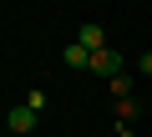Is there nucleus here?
<instances>
[{
    "instance_id": "nucleus-8",
    "label": "nucleus",
    "mask_w": 152,
    "mask_h": 137,
    "mask_svg": "<svg viewBox=\"0 0 152 137\" xmlns=\"http://www.w3.org/2000/svg\"><path fill=\"white\" fill-rule=\"evenodd\" d=\"M117 137H132V127H117Z\"/></svg>"
},
{
    "instance_id": "nucleus-1",
    "label": "nucleus",
    "mask_w": 152,
    "mask_h": 137,
    "mask_svg": "<svg viewBox=\"0 0 152 137\" xmlns=\"http://www.w3.org/2000/svg\"><path fill=\"white\" fill-rule=\"evenodd\" d=\"M122 71H127V56H122V51L107 46V51L91 56V76H107V81H112V76H122Z\"/></svg>"
},
{
    "instance_id": "nucleus-3",
    "label": "nucleus",
    "mask_w": 152,
    "mask_h": 137,
    "mask_svg": "<svg viewBox=\"0 0 152 137\" xmlns=\"http://www.w3.org/2000/svg\"><path fill=\"white\" fill-rule=\"evenodd\" d=\"M36 117H41V112H31V107L20 102V107H10V112H5V127H10V132H31V127H36Z\"/></svg>"
},
{
    "instance_id": "nucleus-6",
    "label": "nucleus",
    "mask_w": 152,
    "mask_h": 137,
    "mask_svg": "<svg viewBox=\"0 0 152 137\" xmlns=\"http://www.w3.org/2000/svg\"><path fill=\"white\" fill-rule=\"evenodd\" d=\"M137 112H142V102H137V97H127V102H117V117H122V127H127V122H132Z\"/></svg>"
},
{
    "instance_id": "nucleus-4",
    "label": "nucleus",
    "mask_w": 152,
    "mask_h": 137,
    "mask_svg": "<svg viewBox=\"0 0 152 137\" xmlns=\"http://www.w3.org/2000/svg\"><path fill=\"white\" fill-rule=\"evenodd\" d=\"M61 61H66V66H71V71H91V51H86V46H81V41H71V46H66V51H61Z\"/></svg>"
},
{
    "instance_id": "nucleus-2",
    "label": "nucleus",
    "mask_w": 152,
    "mask_h": 137,
    "mask_svg": "<svg viewBox=\"0 0 152 137\" xmlns=\"http://www.w3.org/2000/svg\"><path fill=\"white\" fill-rule=\"evenodd\" d=\"M76 41H81V46H86V51H91V56H96V51H107V31H102V26H96V21H86V26H81V31H76Z\"/></svg>"
},
{
    "instance_id": "nucleus-7",
    "label": "nucleus",
    "mask_w": 152,
    "mask_h": 137,
    "mask_svg": "<svg viewBox=\"0 0 152 137\" xmlns=\"http://www.w3.org/2000/svg\"><path fill=\"white\" fill-rule=\"evenodd\" d=\"M137 71H142V76H152V51H142V56H137Z\"/></svg>"
},
{
    "instance_id": "nucleus-5",
    "label": "nucleus",
    "mask_w": 152,
    "mask_h": 137,
    "mask_svg": "<svg viewBox=\"0 0 152 137\" xmlns=\"http://www.w3.org/2000/svg\"><path fill=\"white\" fill-rule=\"evenodd\" d=\"M107 86H112V97H117V102H127V97H132V76H127V71H122V76H112Z\"/></svg>"
}]
</instances>
